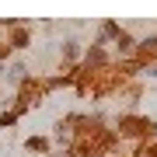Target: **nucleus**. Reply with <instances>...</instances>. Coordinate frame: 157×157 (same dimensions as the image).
<instances>
[{"instance_id":"3","label":"nucleus","mask_w":157,"mask_h":157,"mask_svg":"<svg viewBox=\"0 0 157 157\" xmlns=\"http://www.w3.org/2000/svg\"><path fill=\"white\" fill-rule=\"evenodd\" d=\"M115 42H119V49H122V52H129V49H133V39H129L126 32H119V35H115Z\"/></svg>"},{"instance_id":"2","label":"nucleus","mask_w":157,"mask_h":157,"mask_svg":"<svg viewBox=\"0 0 157 157\" xmlns=\"http://www.w3.org/2000/svg\"><path fill=\"white\" fill-rule=\"evenodd\" d=\"M87 67H105V52H101V45H94V49L87 52Z\"/></svg>"},{"instance_id":"5","label":"nucleus","mask_w":157,"mask_h":157,"mask_svg":"<svg viewBox=\"0 0 157 157\" xmlns=\"http://www.w3.org/2000/svg\"><path fill=\"white\" fill-rule=\"evenodd\" d=\"M14 45H28V32H17L14 35Z\"/></svg>"},{"instance_id":"1","label":"nucleus","mask_w":157,"mask_h":157,"mask_svg":"<svg viewBox=\"0 0 157 157\" xmlns=\"http://www.w3.org/2000/svg\"><path fill=\"white\" fill-rule=\"evenodd\" d=\"M150 129H157V126H150L147 119H122V122H119V133H126V136H143V133H150Z\"/></svg>"},{"instance_id":"4","label":"nucleus","mask_w":157,"mask_h":157,"mask_svg":"<svg viewBox=\"0 0 157 157\" xmlns=\"http://www.w3.org/2000/svg\"><path fill=\"white\" fill-rule=\"evenodd\" d=\"M28 150H45V140H42V136H32V140H28Z\"/></svg>"},{"instance_id":"6","label":"nucleus","mask_w":157,"mask_h":157,"mask_svg":"<svg viewBox=\"0 0 157 157\" xmlns=\"http://www.w3.org/2000/svg\"><path fill=\"white\" fill-rule=\"evenodd\" d=\"M0 70H4V67H0Z\"/></svg>"}]
</instances>
